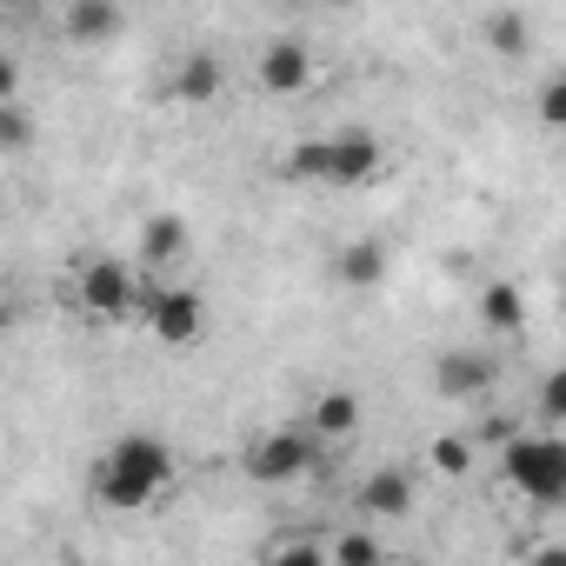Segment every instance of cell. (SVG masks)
<instances>
[{
	"mask_svg": "<svg viewBox=\"0 0 566 566\" xmlns=\"http://www.w3.org/2000/svg\"><path fill=\"white\" fill-rule=\"evenodd\" d=\"M174 486V447L154 433H120L101 460H94V493L114 513H140Z\"/></svg>",
	"mask_w": 566,
	"mask_h": 566,
	"instance_id": "cell-1",
	"label": "cell"
},
{
	"mask_svg": "<svg viewBox=\"0 0 566 566\" xmlns=\"http://www.w3.org/2000/svg\"><path fill=\"white\" fill-rule=\"evenodd\" d=\"M500 480L533 506H559L566 500V433H520L513 447H500Z\"/></svg>",
	"mask_w": 566,
	"mask_h": 566,
	"instance_id": "cell-2",
	"label": "cell"
},
{
	"mask_svg": "<svg viewBox=\"0 0 566 566\" xmlns=\"http://www.w3.org/2000/svg\"><path fill=\"white\" fill-rule=\"evenodd\" d=\"M140 314H147V334L160 347H193L207 334V301L193 287H174V280H154L147 301H140Z\"/></svg>",
	"mask_w": 566,
	"mask_h": 566,
	"instance_id": "cell-3",
	"label": "cell"
},
{
	"mask_svg": "<svg viewBox=\"0 0 566 566\" xmlns=\"http://www.w3.org/2000/svg\"><path fill=\"white\" fill-rule=\"evenodd\" d=\"M74 301H81L87 321H127L147 294L134 287V266L127 260H87L81 280H74Z\"/></svg>",
	"mask_w": 566,
	"mask_h": 566,
	"instance_id": "cell-4",
	"label": "cell"
},
{
	"mask_svg": "<svg viewBox=\"0 0 566 566\" xmlns=\"http://www.w3.org/2000/svg\"><path fill=\"white\" fill-rule=\"evenodd\" d=\"M314 460H321V440H314V433H301V427H273V433H260V440L247 447V480H260V486H287V480H301Z\"/></svg>",
	"mask_w": 566,
	"mask_h": 566,
	"instance_id": "cell-5",
	"label": "cell"
},
{
	"mask_svg": "<svg viewBox=\"0 0 566 566\" xmlns=\"http://www.w3.org/2000/svg\"><path fill=\"white\" fill-rule=\"evenodd\" d=\"M253 74H260L266 94H307L314 87V54L301 41H266L260 61H253Z\"/></svg>",
	"mask_w": 566,
	"mask_h": 566,
	"instance_id": "cell-6",
	"label": "cell"
},
{
	"mask_svg": "<svg viewBox=\"0 0 566 566\" xmlns=\"http://www.w3.org/2000/svg\"><path fill=\"white\" fill-rule=\"evenodd\" d=\"M380 167H387V147L374 134H340L334 140V187H367V180H380Z\"/></svg>",
	"mask_w": 566,
	"mask_h": 566,
	"instance_id": "cell-7",
	"label": "cell"
},
{
	"mask_svg": "<svg viewBox=\"0 0 566 566\" xmlns=\"http://www.w3.org/2000/svg\"><path fill=\"white\" fill-rule=\"evenodd\" d=\"M407 506H413V473L380 467V473L360 480V513H367V520H400Z\"/></svg>",
	"mask_w": 566,
	"mask_h": 566,
	"instance_id": "cell-8",
	"label": "cell"
},
{
	"mask_svg": "<svg viewBox=\"0 0 566 566\" xmlns=\"http://www.w3.org/2000/svg\"><path fill=\"white\" fill-rule=\"evenodd\" d=\"M61 28H67V41H114L127 28V14L114 8V0H67Z\"/></svg>",
	"mask_w": 566,
	"mask_h": 566,
	"instance_id": "cell-9",
	"label": "cell"
},
{
	"mask_svg": "<svg viewBox=\"0 0 566 566\" xmlns=\"http://www.w3.org/2000/svg\"><path fill=\"white\" fill-rule=\"evenodd\" d=\"M493 387V360L486 354H440V394L447 400H480Z\"/></svg>",
	"mask_w": 566,
	"mask_h": 566,
	"instance_id": "cell-10",
	"label": "cell"
},
{
	"mask_svg": "<svg viewBox=\"0 0 566 566\" xmlns=\"http://www.w3.org/2000/svg\"><path fill=\"white\" fill-rule=\"evenodd\" d=\"M334 273L347 280V287H380V280H387V247L374 233H360V240H347L334 253Z\"/></svg>",
	"mask_w": 566,
	"mask_h": 566,
	"instance_id": "cell-11",
	"label": "cell"
},
{
	"mask_svg": "<svg viewBox=\"0 0 566 566\" xmlns=\"http://www.w3.org/2000/svg\"><path fill=\"white\" fill-rule=\"evenodd\" d=\"M180 253H187V227H180L174 213H154V220L140 227V266L167 273V266H180Z\"/></svg>",
	"mask_w": 566,
	"mask_h": 566,
	"instance_id": "cell-12",
	"label": "cell"
},
{
	"mask_svg": "<svg viewBox=\"0 0 566 566\" xmlns=\"http://www.w3.org/2000/svg\"><path fill=\"white\" fill-rule=\"evenodd\" d=\"M480 327H486V334H520V327H526V294L513 287V280L480 287Z\"/></svg>",
	"mask_w": 566,
	"mask_h": 566,
	"instance_id": "cell-13",
	"label": "cell"
},
{
	"mask_svg": "<svg viewBox=\"0 0 566 566\" xmlns=\"http://www.w3.org/2000/svg\"><path fill=\"white\" fill-rule=\"evenodd\" d=\"M307 427H314V440H354L360 433V394H321Z\"/></svg>",
	"mask_w": 566,
	"mask_h": 566,
	"instance_id": "cell-14",
	"label": "cell"
},
{
	"mask_svg": "<svg viewBox=\"0 0 566 566\" xmlns=\"http://www.w3.org/2000/svg\"><path fill=\"white\" fill-rule=\"evenodd\" d=\"M220 87H227L220 54H187V61H180V74H174V94H180V101H213Z\"/></svg>",
	"mask_w": 566,
	"mask_h": 566,
	"instance_id": "cell-15",
	"label": "cell"
},
{
	"mask_svg": "<svg viewBox=\"0 0 566 566\" xmlns=\"http://www.w3.org/2000/svg\"><path fill=\"white\" fill-rule=\"evenodd\" d=\"M334 566H387V546H380V533L374 526H347V533H334Z\"/></svg>",
	"mask_w": 566,
	"mask_h": 566,
	"instance_id": "cell-16",
	"label": "cell"
},
{
	"mask_svg": "<svg viewBox=\"0 0 566 566\" xmlns=\"http://www.w3.org/2000/svg\"><path fill=\"white\" fill-rule=\"evenodd\" d=\"M427 467H433L440 480H467V473H473V440H467V433H440V440L427 447Z\"/></svg>",
	"mask_w": 566,
	"mask_h": 566,
	"instance_id": "cell-17",
	"label": "cell"
},
{
	"mask_svg": "<svg viewBox=\"0 0 566 566\" xmlns=\"http://www.w3.org/2000/svg\"><path fill=\"white\" fill-rule=\"evenodd\" d=\"M260 566H334V553H327L321 539H301V533H287V539H273V546L260 553Z\"/></svg>",
	"mask_w": 566,
	"mask_h": 566,
	"instance_id": "cell-18",
	"label": "cell"
},
{
	"mask_svg": "<svg viewBox=\"0 0 566 566\" xmlns=\"http://www.w3.org/2000/svg\"><path fill=\"white\" fill-rule=\"evenodd\" d=\"M287 174L294 180H334V140H301L287 154Z\"/></svg>",
	"mask_w": 566,
	"mask_h": 566,
	"instance_id": "cell-19",
	"label": "cell"
},
{
	"mask_svg": "<svg viewBox=\"0 0 566 566\" xmlns=\"http://www.w3.org/2000/svg\"><path fill=\"white\" fill-rule=\"evenodd\" d=\"M480 34H486L500 54H526V48H533V28H526L520 14H486V21H480Z\"/></svg>",
	"mask_w": 566,
	"mask_h": 566,
	"instance_id": "cell-20",
	"label": "cell"
},
{
	"mask_svg": "<svg viewBox=\"0 0 566 566\" xmlns=\"http://www.w3.org/2000/svg\"><path fill=\"white\" fill-rule=\"evenodd\" d=\"M539 420L566 427V367H553V374L539 380Z\"/></svg>",
	"mask_w": 566,
	"mask_h": 566,
	"instance_id": "cell-21",
	"label": "cell"
},
{
	"mask_svg": "<svg viewBox=\"0 0 566 566\" xmlns=\"http://www.w3.org/2000/svg\"><path fill=\"white\" fill-rule=\"evenodd\" d=\"M473 440H493V447H513V440H520V420H513V413H486V420L473 427Z\"/></svg>",
	"mask_w": 566,
	"mask_h": 566,
	"instance_id": "cell-22",
	"label": "cell"
},
{
	"mask_svg": "<svg viewBox=\"0 0 566 566\" xmlns=\"http://www.w3.org/2000/svg\"><path fill=\"white\" fill-rule=\"evenodd\" d=\"M0 147H8V154L28 147V114L21 107H0Z\"/></svg>",
	"mask_w": 566,
	"mask_h": 566,
	"instance_id": "cell-23",
	"label": "cell"
},
{
	"mask_svg": "<svg viewBox=\"0 0 566 566\" xmlns=\"http://www.w3.org/2000/svg\"><path fill=\"white\" fill-rule=\"evenodd\" d=\"M539 120H546V127H559V134H566V74H559V81H553V87H546V94H539Z\"/></svg>",
	"mask_w": 566,
	"mask_h": 566,
	"instance_id": "cell-24",
	"label": "cell"
},
{
	"mask_svg": "<svg viewBox=\"0 0 566 566\" xmlns=\"http://www.w3.org/2000/svg\"><path fill=\"white\" fill-rule=\"evenodd\" d=\"M520 566H566V539H539V546H526Z\"/></svg>",
	"mask_w": 566,
	"mask_h": 566,
	"instance_id": "cell-25",
	"label": "cell"
}]
</instances>
